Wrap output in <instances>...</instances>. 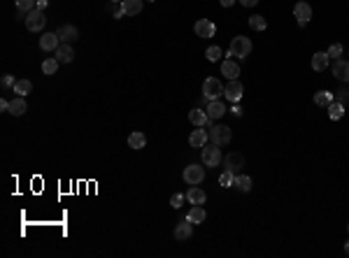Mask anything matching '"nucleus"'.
Masks as SVG:
<instances>
[{
	"label": "nucleus",
	"instance_id": "34",
	"mask_svg": "<svg viewBox=\"0 0 349 258\" xmlns=\"http://www.w3.org/2000/svg\"><path fill=\"white\" fill-rule=\"evenodd\" d=\"M205 56H207V61L210 63H219V58L224 56V52H221V47H207Z\"/></svg>",
	"mask_w": 349,
	"mask_h": 258
},
{
	"label": "nucleus",
	"instance_id": "1",
	"mask_svg": "<svg viewBox=\"0 0 349 258\" xmlns=\"http://www.w3.org/2000/svg\"><path fill=\"white\" fill-rule=\"evenodd\" d=\"M200 160L205 168H219V163H224V154H221V147L219 144H205L203 152H200Z\"/></svg>",
	"mask_w": 349,
	"mask_h": 258
},
{
	"label": "nucleus",
	"instance_id": "22",
	"mask_svg": "<svg viewBox=\"0 0 349 258\" xmlns=\"http://www.w3.org/2000/svg\"><path fill=\"white\" fill-rule=\"evenodd\" d=\"M26 109H28V105H26V98H24V96H17V98L9 100V114L12 116H24Z\"/></svg>",
	"mask_w": 349,
	"mask_h": 258
},
{
	"label": "nucleus",
	"instance_id": "33",
	"mask_svg": "<svg viewBox=\"0 0 349 258\" xmlns=\"http://www.w3.org/2000/svg\"><path fill=\"white\" fill-rule=\"evenodd\" d=\"M14 5H17L19 12H24V14H28L30 9H35L37 0H14Z\"/></svg>",
	"mask_w": 349,
	"mask_h": 258
},
{
	"label": "nucleus",
	"instance_id": "23",
	"mask_svg": "<svg viewBox=\"0 0 349 258\" xmlns=\"http://www.w3.org/2000/svg\"><path fill=\"white\" fill-rule=\"evenodd\" d=\"M328 63H331V56L326 52H317L312 56V70L314 72H323L326 68H328Z\"/></svg>",
	"mask_w": 349,
	"mask_h": 258
},
{
	"label": "nucleus",
	"instance_id": "8",
	"mask_svg": "<svg viewBox=\"0 0 349 258\" xmlns=\"http://www.w3.org/2000/svg\"><path fill=\"white\" fill-rule=\"evenodd\" d=\"M193 33H196L200 40H210V37H215L216 26L210 21V19H198L196 26H193Z\"/></svg>",
	"mask_w": 349,
	"mask_h": 258
},
{
	"label": "nucleus",
	"instance_id": "25",
	"mask_svg": "<svg viewBox=\"0 0 349 258\" xmlns=\"http://www.w3.org/2000/svg\"><path fill=\"white\" fill-rule=\"evenodd\" d=\"M187 219H188V221H191V223H193V226H196V223H205V219H207V212H205V209H203V205H193V207H191V209H188Z\"/></svg>",
	"mask_w": 349,
	"mask_h": 258
},
{
	"label": "nucleus",
	"instance_id": "13",
	"mask_svg": "<svg viewBox=\"0 0 349 258\" xmlns=\"http://www.w3.org/2000/svg\"><path fill=\"white\" fill-rule=\"evenodd\" d=\"M242 93H244V89H242V84L238 79H228V84H226V91H224V96L231 103H240L242 98Z\"/></svg>",
	"mask_w": 349,
	"mask_h": 258
},
{
	"label": "nucleus",
	"instance_id": "42",
	"mask_svg": "<svg viewBox=\"0 0 349 258\" xmlns=\"http://www.w3.org/2000/svg\"><path fill=\"white\" fill-rule=\"evenodd\" d=\"M240 2L244 5V7H254V5H256L259 0H240Z\"/></svg>",
	"mask_w": 349,
	"mask_h": 258
},
{
	"label": "nucleus",
	"instance_id": "28",
	"mask_svg": "<svg viewBox=\"0 0 349 258\" xmlns=\"http://www.w3.org/2000/svg\"><path fill=\"white\" fill-rule=\"evenodd\" d=\"M335 100V96H333L331 91H317L314 93V105H319V107H328Z\"/></svg>",
	"mask_w": 349,
	"mask_h": 258
},
{
	"label": "nucleus",
	"instance_id": "11",
	"mask_svg": "<svg viewBox=\"0 0 349 258\" xmlns=\"http://www.w3.org/2000/svg\"><path fill=\"white\" fill-rule=\"evenodd\" d=\"M56 35L61 37V42L72 45V42L80 40V30H77V26H72V24H65V26H61L58 30H56Z\"/></svg>",
	"mask_w": 349,
	"mask_h": 258
},
{
	"label": "nucleus",
	"instance_id": "38",
	"mask_svg": "<svg viewBox=\"0 0 349 258\" xmlns=\"http://www.w3.org/2000/svg\"><path fill=\"white\" fill-rule=\"evenodd\" d=\"M335 100H338V103H342V105H347V100H349V91H347V89L335 91Z\"/></svg>",
	"mask_w": 349,
	"mask_h": 258
},
{
	"label": "nucleus",
	"instance_id": "6",
	"mask_svg": "<svg viewBox=\"0 0 349 258\" xmlns=\"http://www.w3.org/2000/svg\"><path fill=\"white\" fill-rule=\"evenodd\" d=\"M224 91H226V86L216 79V77H207V79L203 81V96H205L207 100H219L224 96Z\"/></svg>",
	"mask_w": 349,
	"mask_h": 258
},
{
	"label": "nucleus",
	"instance_id": "41",
	"mask_svg": "<svg viewBox=\"0 0 349 258\" xmlns=\"http://www.w3.org/2000/svg\"><path fill=\"white\" fill-rule=\"evenodd\" d=\"M47 5H49V0H37V5H35V7L45 12V9H47Z\"/></svg>",
	"mask_w": 349,
	"mask_h": 258
},
{
	"label": "nucleus",
	"instance_id": "12",
	"mask_svg": "<svg viewBox=\"0 0 349 258\" xmlns=\"http://www.w3.org/2000/svg\"><path fill=\"white\" fill-rule=\"evenodd\" d=\"M191 235H193V223L188 221V219H182V221L175 226V240L187 242V240H191Z\"/></svg>",
	"mask_w": 349,
	"mask_h": 258
},
{
	"label": "nucleus",
	"instance_id": "19",
	"mask_svg": "<svg viewBox=\"0 0 349 258\" xmlns=\"http://www.w3.org/2000/svg\"><path fill=\"white\" fill-rule=\"evenodd\" d=\"M221 75H224L226 79H238V77H240V65H238V61H233V58L221 61Z\"/></svg>",
	"mask_w": 349,
	"mask_h": 258
},
{
	"label": "nucleus",
	"instance_id": "31",
	"mask_svg": "<svg viewBox=\"0 0 349 258\" xmlns=\"http://www.w3.org/2000/svg\"><path fill=\"white\" fill-rule=\"evenodd\" d=\"M249 28H254V30H266V28H268V21L263 17H259V14H254V17H249Z\"/></svg>",
	"mask_w": 349,
	"mask_h": 258
},
{
	"label": "nucleus",
	"instance_id": "21",
	"mask_svg": "<svg viewBox=\"0 0 349 258\" xmlns=\"http://www.w3.org/2000/svg\"><path fill=\"white\" fill-rule=\"evenodd\" d=\"M142 5H144V0H124L121 9H124L126 17H137L142 12Z\"/></svg>",
	"mask_w": 349,
	"mask_h": 258
},
{
	"label": "nucleus",
	"instance_id": "47",
	"mask_svg": "<svg viewBox=\"0 0 349 258\" xmlns=\"http://www.w3.org/2000/svg\"><path fill=\"white\" fill-rule=\"evenodd\" d=\"M147 2H154V0H147Z\"/></svg>",
	"mask_w": 349,
	"mask_h": 258
},
{
	"label": "nucleus",
	"instance_id": "16",
	"mask_svg": "<svg viewBox=\"0 0 349 258\" xmlns=\"http://www.w3.org/2000/svg\"><path fill=\"white\" fill-rule=\"evenodd\" d=\"M54 58L61 65H65V63H72L75 61V49H72V45H65V42H61V47L54 52Z\"/></svg>",
	"mask_w": 349,
	"mask_h": 258
},
{
	"label": "nucleus",
	"instance_id": "2",
	"mask_svg": "<svg viewBox=\"0 0 349 258\" xmlns=\"http://www.w3.org/2000/svg\"><path fill=\"white\" fill-rule=\"evenodd\" d=\"M251 49H254V45H251V40L249 37H244V35H238V37H233V42H231V49H228V58H233V56H238V58H247L251 53Z\"/></svg>",
	"mask_w": 349,
	"mask_h": 258
},
{
	"label": "nucleus",
	"instance_id": "20",
	"mask_svg": "<svg viewBox=\"0 0 349 258\" xmlns=\"http://www.w3.org/2000/svg\"><path fill=\"white\" fill-rule=\"evenodd\" d=\"M187 200L191 203V205H205V200H207V193L203 191L200 186H191L187 191Z\"/></svg>",
	"mask_w": 349,
	"mask_h": 258
},
{
	"label": "nucleus",
	"instance_id": "7",
	"mask_svg": "<svg viewBox=\"0 0 349 258\" xmlns=\"http://www.w3.org/2000/svg\"><path fill=\"white\" fill-rule=\"evenodd\" d=\"M294 17L295 21H298V26L303 28L310 24V19H312V5H307L305 0H300V2H295L294 5Z\"/></svg>",
	"mask_w": 349,
	"mask_h": 258
},
{
	"label": "nucleus",
	"instance_id": "35",
	"mask_svg": "<svg viewBox=\"0 0 349 258\" xmlns=\"http://www.w3.org/2000/svg\"><path fill=\"white\" fill-rule=\"evenodd\" d=\"M184 200H187V193H172V198H170V207L179 209V207L184 205Z\"/></svg>",
	"mask_w": 349,
	"mask_h": 258
},
{
	"label": "nucleus",
	"instance_id": "14",
	"mask_svg": "<svg viewBox=\"0 0 349 258\" xmlns=\"http://www.w3.org/2000/svg\"><path fill=\"white\" fill-rule=\"evenodd\" d=\"M58 47H61V37L56 33H42V37H40V49L42 52H56Z\"/></svg>",
	"mask_w": 349,
	"mask_h": 258
},
{
	"label": "nucleus",
	"instance_id": "18",
	"mask_svg": "<svg viewBox=\"0 0 349 258\" xmlns=\"http://www.w3.org/2000/svg\"><path fill=\"white\" fill-rule=\"evenodd\" d=\"M333 77L338 81H349V61L335 58L333 61Z\"/></svg>",
	"mask_w": 349,
	"mask_h": 258
},
{
	"label": "nucleus",
	"instance_id": "3",
	"mask_svg": "<svg viewBox=\"0 0 349 258\" xmlns=\"http://www.w3.org/2000/svg\"><path fill=\"white\" fill-rule=\"evenodd\" d=\"M24 24H26V28L30 30V33H42L45 26H47L45 12H42V9H37V7L30 9V12L26 14V21H24Z\"/></svg>",
	"mask_w": 349,
	"mask_h": 258
},
{
	"label": "nucleus",
	"instance_id": "26",
	"mask_svg": "<svg viewBox=\"0 0 349 258\" xmlns=\"http://www.w3.org/2000/svg\"><path fill=\"white\" fill-rule=\"evenodd\" d=\"M233 186L238 188L240 193H249L251 191V177L249 175H235V184Z\"/></svg>",
	"mask_w": 349,
	"mask_h": 258
},
{
	"label": "nucleus",
	"instance_id": "32",
	"mask_svg": "<svg viewBox=\"0 0 349 258\" xmlns=\"http://www.w3.org/2000/svg\"><path fill=\"white\" fill-rule=\"evenodd\" d=\"M58 65H61V63L56 61V58H47V61L42 63V72L52 77V75H56V70H58Z\"/></svg>",
	"mask_w": 349,
	"mask_h": 258
},
{
	"label": "nucleus",
	"instance_id": "9",
	"mask_svg": "<svg viewBox=\"0 0 349 258\" xmlns=\"http://www.w3.org/2000/svg\"><path fill=\"white\" fill-rule=\"evenodd\" d=\"M224 168L226 170H231V172H240L242 168H244V156H242L240 152H231V154H226L224 156Z\"/></svg>",
	"mask_w": 349,
	"mask_h": 258
},
{
	"label": "nucleus",
	"instance_id": "45",
	"mask_svg": "<svg viewBox=\"0 0 349 258\" xmlns=\"http://www.w3.org/2000/svg\"><path fill=\"white\" fill-rule=\"evenodd\" d=\"M109 2H124V0H109Z\"/></svg>",
	"mask_w": 349,
	"mask_h": 258
},
{
	"label": "nucleus",
	"instance_id": "17",
	"mask_svg": "<svg viewBox=\"0 0 349 258\" xmlns=\"http://www.w3.org/2000/svg\"><path fill=\"white\" fill-rule=\"evenodd\" d=\"M207 142H210V133L203 130V128H196L193 133L188 135V144H191L193 149H203Z\"/></svg>",
	"mask_w": 349,
	"mask_h": 258
},
{
	"label": "nucleus",
	"instance_id": "39",
	"mask_svg": "<svg viewBox=\"0 0 349 258\" xmlns=\"http://www.w3.org/2000/svg\"><path fill=\"white\" fill-rule=\"evenodd\" d=\"M231 114L233 116H242V107L238 105V103H235V105H233V109H231Z\"/></svg>",
	"mask_w": 349,
	"mask_h": 258
},
{
	"label": "nucleus",
	"instance_id": "44",
	"mask_svg": "<svg viewBox=\"0 0 349 258\" xmlns=\"http://www.w3.org/2000/svg\"><path fill=\"white\" fill-rule=\"evenodd\" d=\"M345 254H347V256H349V242H347V244H345Z\"/></svg>",
	"mask_w": 349,
	"mask_h": 258
},
{
	"label": "nucleus",
	"instance_id": "36",
	"mask_svg": "<svg viewBox=\"0 0 349 258\" xmlns=\"http://www.w3.org/2000/svg\"><path fill=\"white\" fill-rule=\"evenodd\" d=\"M326 53L331 56L333 61H335V58H340V53H342V45H340V42H335V45H331V47H328V52H326Z\"/></svg>",
	"mask_w": 349,
	"mask_h": 258
},
{
	"label": "nucleus",
	"instance_id": "43",
	"mask_svg": "<svg viewBox=\"0 0 349 258\" xmlns=\"http://www.w3.org/2000/svg\"><path fill=\"white\" fill-rule=\"evenodd\" d=\"M219 2H221V5H224V7H231V5H235V2H238V0H219Z\"/></svg>",
	"mask_w": 349,
	"mask_h": 258
},
{
	"label": "nucleus",
	"instance_id": "46",
	"mask_svg": "<svg viewBox=\"0 0 349 258\" xmlns=\"http://www.w3.org/2000/svg\"><path fill=\"white\" fill-rule=\"evenodd\" d=\"M347 232H349V223H347Z\"/></svg>",
	"mask_w": 349,
	"mask_h": 258
},
{
	"label": "nucleus",
	"instance_id": "37",
	"mask_svg": "<svg viewBox=\"0 0 349 258\" xmlns=\"http://www.w3.org/2000/svg\"><path fill=\"white\" fill-rule=\"evenodd\" d=\"M14 84H17V79H14L12 75H2V79H0V86H2V89H14Z\"/></svg>",
	"mask_w": 349,
	"mask_h": 258
},
{
	"label": "nucleus",
	"instance_id": "40",
	"mask_svg": "<svg viewBox=\"0 0 349 258\" xmlns=\"http://www.w3.org/2000/svg\"><path fill=\"white\" fill-rule=\"evenodd\" d=\"M0 109H2V112H9V100L7 98L0 100Z\"/></svg>",
	"mask_w": 349,
	"mask_h": 258
},
{
	"label": "nucleus",
	"instance_id": "24",
	"mask_svg": "<svg viewBox=\"0 0 349 258\" xmlns=\"http://www.w3.org/2000/svg\"><path fill=\"white\" fill-rule=\"evenodd\" d=\"M128 147H131V149H135V152L144 149V147H147V135L140 133V130H133V133L128 135Z\"/></svg>",
	"mask_w": 349,
	"mask_h": 258
},
{
	"label": "nucleus",
	"instance_id": "27",
	"mask_svg": "<svg viewBox=\"0 0 349 258\" xmlns=\"http://www.w3.org/2000/svg\"><path fill=\"white\" fill-rule=\"evenodd\" d=\"M342 116H345V105L338 103V100H333L331 105H328V119L331 121H340Z\"/></svg>",
	"mask_w": 349,
	"mask_h": 258
},
{
	"label": "nucleus",
	"instance_id": "30",
	"mask_svg": "<svg viewBox=\"0 0 349 258\" xmlns=\"http://www.w3.org/2000/svg\"><path fill=\"white\" fill-rule=\"evenodd\" d=\"M233 184H235V172H231V170H224V172H221V177H219V186H221V188H231Z\"/></svg>",
	"mask_w": 349,
	"mask_h": 258
},
{
	"label": "nucleus",
	"instance_id": "10",
	"mask_svg": "<svg viewBox=\"0 0 349 258\" xmlns=\"http://www.w3.org/2000/svg\"><path fill=\"white\" fill-rule=\"evenodd\" d=\"M188 121L196 126V128H205V126H215V121L207 116L205 109H200V107H196V109H191L188 112Z\"/></svg>",
	"mask_w": 349,
	"mask_h": 258
},
{
	"label": "nucleus",
	"instance_id": "5",
	"mask_svg": "<svg viewBox=\"0 0 349 258\" xmlns=\"http://www.w3.org/2000/svg\"><path fill=\"white\" fill-rule=\"evenodd\" d=\"M182 179H184V184H188V186H198V184H203V179H205V168H200L198 163H191V165L184 168Z\"/></svg>",
	"mask_w": 349,
	"mask_h": 258
},
{
	"label": "nucleus",
	"instance_id": "15",
	"mask_svg": "<svg viewBox=\"0 0 349 258\" xmlns=\"http://www.w3.org/2000/svg\"><path fill=\"white\" fill-rule=\"evenodd\" d=\"M205 112H207V116H210L212 121H219V119H221V116H224L228 109H226V105L221 103V100H210V103H207V107H205Z\"/></svg>",
	"mask_w": 349,
	"mask_h": 258
},
{
	"label": "nucleus",
	"instance_id": "29",
	"mask_svg": "<svg viewBox=\"0 0 349 258\" xmlns=\"http://www.w3.org/2000/svg\"><path fill=\"white\" fill-rule=\"evenodd\" d=\"M14 93L26 98L28 93H33V81L30 79H17V84H14Z\"/></svg>",
	"mask_w": 349,
	"mask_h": 258
},
{
	"label": "nucleus",
	"instance_id": "4",
	"mask_svg": "<svg viewBox=\"0 0 349 258\" xmlns=\"http://www.w3.org/2000/svg\"><path fill=\"white\" fill-rule=\"evenodd\" d=\"M207 133H210V142L219 144V147H226V144H231V140H233V130L224 124L212 126V130H207Z\"/></svg>",
	"mask_w": 349,
	"mask_h": 258
}]
</instances>
